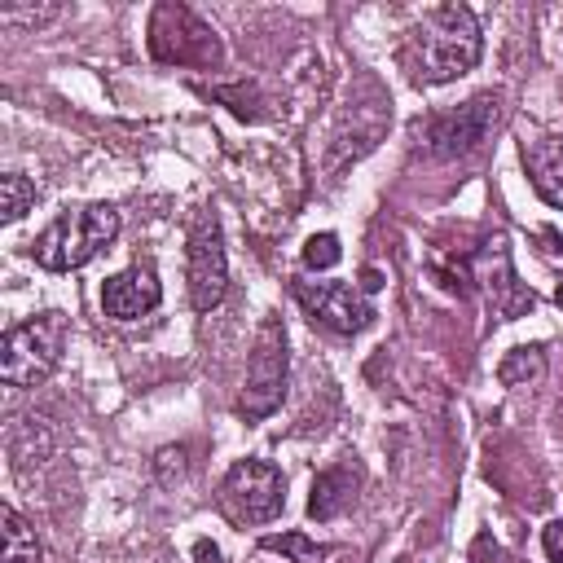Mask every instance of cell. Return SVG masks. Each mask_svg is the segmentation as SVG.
<instances>
[{"mask_svg":"<svg viewBox=\"0 0 563 563\" xmlns=\"http://www.w3.org/2000/svg\"><path fill=\"white\" fill-rule=\"evenodd\" d=\"M480 62V22L467 5H440L410 31L405 66L418 84H449Z\"/></svg>","mask_w":563,"mask_h":563,"instance_id":"6da1fadb","label":"cell"},{"mask_svg":"<svg viewBox=\"0 0 563 563\" xmlns=\"http://www.w3.org/2000/svg\"><path fill=\"white\" fill-rule=\"evenodd\" d=\"M119 234V212L110 203H88V207H66L40 229L36 256L40 269L49 273H71V269H84L97 251H106Z\"/></svg>","mask_w":563,"mask_h":563,"instance_id":"7a4b0ae2","label":"cell"},{"mask_svg":"<svg viewBox=\"0 0 563 563\" xmlns=\"http://www.w3.org/2000/svg\"><path fill=\"white\" fill-rule=\"evenodd\" d=\"M66 348V317L62 313H36L22 326H14L0 339V379L9 388H36L62 361Z\"/></svg>","mask_w":563,"mask_h":563,"instance_id":"3957f363","label":"cell"},{"mask_svg":"<svg viewBox=\"0 0 563 563\" xmlns=\"http://www.w3.org/2000/svg\"><path fill=\"white\" fill-rule=\"evenodd\" d=\"M286 374H291V357H286V330H282L278 317H264L256 344H251L247 388H242V414H247L251 423L269 418L282 405Z\"/></svg>","mask_w":563,"mask_h":563,"instance_id":"277c9868","label":"cell"},{"mask_svg":"<svg viewBox=\"0 0 563 563\" xmlns=\"http://www.w3.org/2000/svg\"><path fill=\"white\" fill-rule=\"evenodd\" d=\"M220 502L238 524H269L286 506V476L264 458H242L220 484Z\"/></svg>","mask_w":563,"mask_h":563,"instance_id":"5b68a950","label":"cell"},{"mask_svg":"<svg viewBox=\"0 0 563 563\" xmlns=\"http://www.w3.org/2000/svg\"><path fill=\"white\" fill-rule=\"evenodd\" d=\"M150 49L159 62H176V66H216L220 62L216 31L185 5H159L154 9Z\"/></svg>","mask_w":563,"mask_h":563,"instance_id":"8992f818","label":"cell"},{"mask_svg":"<svg viewBox=\"0 0 563 563\" xmlns=\"http://www.w3.org/2000/svg\"><path fill=\"white\" fill-rule=\"evenodd\" d=\"M493 124H498V102H493V97H471L467 106L427 119V124L418 128V141L427 146L432 159H462V154H471L489 137Z\"/></svg>","mask_w":563,"mask_h":563,"instance_id":"52a82bcc","label":"cell"},{"mask_svg":"<svg viewBox=\"0 0 563 563\" xmlns=\"http://www.w3.org/2000/svg\"><path fill=\"white\" fill-rule=\"evenodd\" d=\"M190 304L198 313H212V308L225 300V286H229V256H225V238H220L216 216H203L190 234Z\"/></svg>","mask_w":563,"mask_h":563,"instance_id":"ba28073f","label":"cell"},{"mask_svg":"<svg viewBox=\"0 0 563 563\" xmlns=\"http://www.w3.org/2000/svg\"><path fill=\"white\" fill-rule=\"evenodd\" d=\"M471 269H476V282L484 286V295L493 300L502 322H515V317L533 313L537 308V295L528 291V286L515 278V264H511V251H506L502 238L484 242L476 251V260H471Z\"/></svg>","mask_w":563,"mask_h":563,"instance_id":"9c48e42d","label":"cell"},{"mask_svg":"<svg viewBox=\"0 0 563 563\" xmlns=\"http://www.w3.org/2000/svg\"><path fill=\"white\" fill-rule=\"evenodd\" d=\"M295 300L308 308L313 322L330 326L335 335H357V330L374 322L370 300L344 282H295Z\"/></svg>","mask_w":563,"mask_h":563,"instance_id":"30bf717a","label":"cell"},{"mask_svg":"<svg viewBox=\"0 0 563 563\" xmlns=\"http://www.w3.org/2000/svg\"><path fill=\"white\" fill-rule=\"evenodd\" d=\"M159 300H163V286L150 264H132V269L106 278V286H102V308L115 322H137L150 308H159Z\"/></svg>","mask_w":563,"mask_h":563,"instance_id":"8fae6325","label":"cell"},{"mask_svg":"<svg viewBox=\"0 0 563 563\" xmlns=\"http://www.w3.org/2000/svg\"><path fill=\"white\" fill-rule=\"evenodd\" d=\"M361 489V467L357 462H339V467H326L322 476L313 480V498H308V515L313 520H335L344 515L352 498Z\"/></svg>","mask_w":563,"mask_h":563,"instance_id":"7c38bea8","label":"cell"},{"mask_svg":"<svg viewBox=\"0 0 563 563\" xmlns=\"http://www.w3.org/2000/svg\"><path fill=\"white\" fill-rule=\"evenodd\" d=\"M524 163L533 176V190L542 194V203L563 212V137H537L524 146Z\"/></svg>","mask_w":563,"mask_h":563,"instance_id":"4fadbf2b","label":"cell"},{"mask_svg":"<svg viewBox=\"0 0 563 563\" xmlns=\"http://www.w3.org/2000/svg\"><path fill=\"white\" fill-rule=\"evenodd\" d=\"M0 537H5V563H44L36 533L14 506H0Z\"/></svg>","mask_w":563,"mask_h":563,"instance_id":"5bb4252c","label":"cell"},{"mask_svg":"<svg viewBox=\"0 0 563 563\" xmlns=\"http://www.w3.org/2000/svg\"><path fill=\"white\" fill-rule=\"evenodd\" d=\"M546 374V357L542 348H511L498 366V379L506 388H524V383H537Z\"/></svg>","mask_w":563,"mask_h":563,"instance_id":"9a60e30c","label":"cell"},{"mask_svg":"<svg viewBox=\"0 0 563 563\" xmlns=\"http://www.w3.org/2000/svg\"><path fill=\"white\" fill-rule=\"evenodd\" d=\"M36 207V181H27L22 172H9L0 176V220L5 225H14Z\"/></svg>","mask_w":563,"mask_h":563,"instance_id":"2e32d148","label":"cell"},{"mask_svg":"<svg viewBox=\"0 0 563 563\" xmlns=\"http://www.w3.org/2000/svg\"><path fill=\"white\" fill-rule=\"evenodd\" d=\"M264 550H278V555H286L291 563H322L326 559V550L313 542V537H304V533H273V537H264L260 542Z\"/></svg>","mask_w":563,"mask_h":563,"instance_id":"e0dca14e","label":"cell"},{"mask_svg":"<svg viewBox=\"0 0 563 563\" xmlns=\"http://www.w3.org/2000/svg\"><path fill=\"white\" fill-rule=\"evenodd\" d=\"M339 260H344V247H339L335 234H313L304 242V269L326 273V269H335Z\"/></svg>","mask_w":563,"mask_h":563,"instance_id":"ac0fdd59","label":"cell"},{"mask_svg":"<svg viewBox=\"0 0 563 563\" xmlns=\"http://www.w3.org/2000/svg\"><path fill=\"white\" fill-rule=\"evenodd\" d=\"M542 546H546V559L550 563H563V515L542 528Z\"/></svg>","mask_w":563,"mask_h":563,"instance_id":"d6986e66","label":"cell"},{"mask_svg":"<svg viewBox=\"0 0 563 563\" xmlns=\"http://www.w3.org/2000/svg\"><path fill=\"white\" fill-rule=\"evenodd\" d=\"M361 291H366V295L383 291V273L379 269H361Z\"/></svg>","mask_w":563,"mask_h":563,"instance_id":"ffe728a7","label":"cell"},{"mask_svg":"<svg viewBox=\"0 0 563 563\" xmlns=\"http://www.w3.org/2000/svg\"><path fill=\"white\" fill-rule=\"evenodd\" d=\"M194 559L198 563H220V550L212 542H194Z\"/></svg>","mask_w":563,"mask_h":563,"instance_id":"44dd1931","label":"cell"},{"mask_svg":"<svg viewBox=\"0 0 563 563\" xmlns=\"http://www.w3.org/2000/svg\"><path fill=\"white\" fill-rule=\"evenodd\" d=\"M546 242H550V247H546V251H555V256H563V238L555 234V229H546Z\"/></svg>","mask_w":563,"mask_h":563,"instance_id":"7402d4cb","label":"cell"},{"mask_svg":"<svg viewBox=\"0 0 563 563\" xmlns=\"http://www.w3.org/2000/svg\"><path fill=\"white\" fill-rule=\"evenodd\" d=\"M555 300H559V308H563V286H559V295H555Z\"/></svg>","mask_w":563,"mask_h":563,"instance_id":"603a6c76","label":"cell"}]
</instances>
